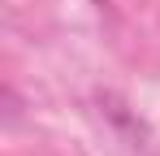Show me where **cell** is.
I'll return each mask as SVG.
<instances>
[{
	"label": "cell",
	"mask_w": 160,
	"mask_h": 156,
	"mask_svg": "<svg viewBox=\"0 0 160 156\" xmlns=\"http://www.w3.org/2000/svg\"><path fill=\"white\" fill-rule=\"evenodd\" d=\"M100 108H104V117H108V122H112L117 130H121L126 139H130L134 148H138V143L147 139V126H143V122H138V117L130 113V104L121 100V96H112V91H104V96H100Z\"/></svg>",
	"instance_id": "obj_1"
}]
</instances>
